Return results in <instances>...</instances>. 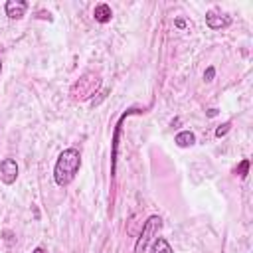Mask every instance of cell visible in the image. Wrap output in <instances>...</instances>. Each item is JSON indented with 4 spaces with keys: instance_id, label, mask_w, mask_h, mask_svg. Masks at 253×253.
<instances>
[{
    "instance_id": "30bf717a",
    "label": "cell",
    "mask_w": 253,
    "mask_h": 253,
    "mask_svg": "<svg viewBox=\"0 0 253 253\" xmlns=\"http://www.w3.org/2000/svg\"><path fill=\"white\" fill-rule=\"evenodd\" d=\"M247 170H249V160L245 158V160H241V164L235 168V174H237L239 178H245V176H247Z\"/></svg>"
},
{
    "instance_id": "5bb4252c",
    "label": "cell",
    "mask_w": 253,
    "mask_h": 253,
    "mask_svg": "<svg viewBox=\"0 0 253 253\" xmlns=\"http://www.w3.org/2000/svg\"><path fill=\"white\" fill-rule=\"evenodd\" d=\"M215 115H217V109H210L208 111V117H215Z\"/></svg>"
},
{
    "instance_id": "6da1fadb",
    "label": "cell",
    "mask_w": 253,
    "mask_h": 253,
    "mask_svg": "<svg viewBox=\"0 0 253 253\" xmlns=\"http://www.w3.org/2000/svg\"><path fill=\"white\" fill-rule=\"evenodd\" d=\"M79 166H81V154L77 148H65L59 156H57V162H55V168H53V180L57 186H67L73 182V178L77 176L79 172Z\"/></svg>"
},
{
    "instance_id": "4fadbf2b",
    "label": "cell",
    "mask_w": 253,
    "mask_h": 253,
    "mask_svg": "<svg viewBox=\"0 0 253 253\" xmlns=\"http://www.w3.org/2000/svg\"><path fill=\"white\" fill-rule=\"evenodd\" d=\"M174 24H176V28H184V26H186V22H184V20H176Z\"/></svg>"
},
{
    "instance_id": "7c38bea8",
    "label": "cell",
    "mask_w": 253,
    "mask_h": 253,
    "mask_svg": "<svg viewBox=\"0 0 253 253\" xmlns=\"http://www.w3.org/2000/svg\"><path fill=\"white\" fill-rule=\"evenodd\" d=\"M213 75H215V69L210 65V67L204 71V79H206V81H211V79H213Z\"/></svg>"
},
{
    "instance_id": "9a60e30c",
    "label": "cell",
    "mask_w": 253,
    "mask_h": 253,
    "mask_svg": "<svg viewBox=\"0 0 253 253\" xmlns=\"http://www.w3.org/2000/svg\"><path fill=\"white\" fill-rule=\"evenodd\" d=\"M32 253H45V249H43V247H36Z\"/></svg>"
},
{
    "instance_id": "3957f363",
    "label": "cell",
    "mask_w": 253,
    "mask_h": 253,
    "mask_svg": "<svg viewBox=\"0 0 253 253\" xmlns=\"http://www.w3.org/2000/svg\"><path fill=\"white\" fill-rule=\"evenodd\" d=\"M160 227H162L160 215H150V217L144 221L142 231H140V235H138V239H136V243H134V253H144V249H146L148 243L152 241V235L158 233Z\"/></svg>"
},
{
    "instance_id": "ba28073f",
    "label": "cell",
    "mask_w": 253,
    "mask_h": 253,
    "mask_svg": "<svg viewBox=\"0 0 253 253\" xmlns=\"http://www.w3.org/2000/svg\"><path fill=\"white\" fill-rule=\"evenodd\" d=\"M176 144L180 146V148H186V146H192L194 142H196V136H194V132H190V130H182V132H178L176 134Z\"/></svg>"
},
{
    "instance_id": "52a82bcc",
    "label": "cell",
    "mask_w": 253,
    "mask_h": 253,
    "mask_svg": "<svg viewBox=\"0 0 253 253\" xmlns=\"http://www.w3.org/2000/svg\"><path fill=\"white\" fill-rule=\"evenodd\" d=\"M93 16H95V20L99 24H107L113 18V10H111L109 4H97L95 10H93Z\"/></svg>"
},
{
    "instance_id": "277c9868",
    "label": "cell",
    "mask_w": 253,
    "mask_h": 253,
    "mask_svg": "<svg viewBox=\"0 0 253 253\" xmlns=\"http://www.w3.org/2000/svg\"><path fill=\"white\" fill-rule=\"evenodd\" d=\"M16 178H18V164H16V160L14 158H4L0 162V180L10 186V184L16 182Z\"/></svg>"
},
{
    "instance_id": "5b68a950",
    "label": "cell",
    "mask_w": 253,
    "mask_h": 253,
    "mask_svg": "<svg viewBox=\"0 0 253 253\" xmlns=\"http://www.w3.org/2000/svg\"><path fill=\"white\" fill-rule=\"evenodd\" d=\"M206 24H208V28H211V30H221V28H227L229 24H231V18L227 16V14H221L219 10H210L208 14H206Z\"/></svg>"
},
{
    "instance_id": "2e32d148",
    "label": "cell",
    "mask_w": 253,
    "mask_h": 253,
    "mask_svg": "<svg viewBox=\"0 0 253 253\" xmlns=\"http://www.w3.org/2000/svg\"><path fill=\"white\" fill-rule=\"evenodd\" d=\"M0 71H2V61H0Z\"/></svg>"
},
{
    "instance_id": "7a4b0ae2",
    "label": "cell",
    "mask_w": 253,
    "mask_h": 253,
    "mask_svg": "<svg viewBox=\"0 0 253 253\" xmlns=\"http://www.w3.org/2000/svg\"><path fill=\"white\" fill-rule=\"evenodd\" d=\"M101 87V77L95 71H85L69 89V95L73 101H87L91 99Z\"/></svg>"
},
{
    "instance_id": "9c48e42d",
    "label": "cell",
    "mask_w": 253,
    "mask_h": 253,
    "mask_svg": "<svg viewBox=\"0 0 253 253\" xmlns=\"http://www.w3.org/2000/svg\"><path fill=\"white\" fill-rule=\"evenodd\" d=\"M150 253H174L170 243L164 239V237H156L152 241V247H150Z\"/></svg>"
},
{
    "instance_id": "8992f818",
    "label": "cell",
    "mask_w": 253,
    "mask_h": 253,
    "mask_svg": "<svg viewBox=\"0 0 253 253\" xmlns=\"http://www.w3.org/2000/svg\"><path fill=\"white\" fill-rule=\"evenodd\" d=\"M26 10H28V4H26L24 0H8V2H6V6H4L6 16H8V18H12V20L22 18V16L26 14Z\"/></svg>"
},
{
    "instance_id": "8fae6325",
    "label": "cell",
    "mask_w": 253,
    "mask_h": 253,
    "mask_svg": "<svg viewBox=\"0 0 253 253\" xmlns=\"http://www.w3.org/2000/svg\"><path fill=\"white\" fill-rule=\"evenodd\" d=\"M229 128H231V123H223V125H219V126L215 128V136H217V138L225 136V134L229 132Z\"/></svg>"
}]
</instances>
